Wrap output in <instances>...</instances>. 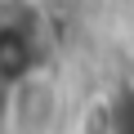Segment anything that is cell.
I'll return each instance as SVG.
<instances>
[{
	"instance_id": "obj_1",
	"label": "cell",
	"mask_w": 134,
	"mask_h": 134,
	"mask_svg": "<svg viewBox=\"0 0 134 134\" xmlns=\"http://www.w3.org/2000/svg\"><path fill=\"white\" fill-rule=\"evenodd\" d=\"M36 63L31 31L23 27H0V85H18Z\"/></svg>"
}]
</instances>
